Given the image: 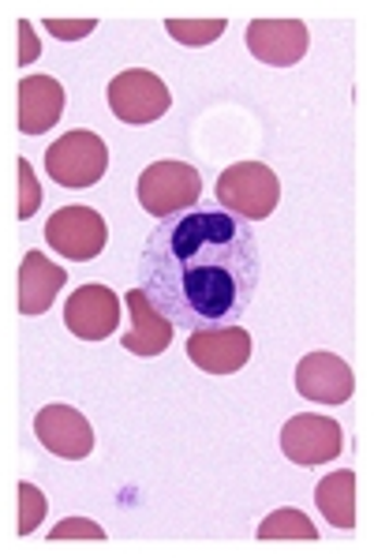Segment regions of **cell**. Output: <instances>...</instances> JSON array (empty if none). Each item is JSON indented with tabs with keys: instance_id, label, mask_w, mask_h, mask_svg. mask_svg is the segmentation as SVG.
Wrapping results in <instances>:
<instances>
[{
	"instance_id": "6da1fadb",
	"label": "cell",
	"mask_w": 374,
	"mask_h": 558,
	"mask_svg": "<svg viewBox=\"0 0 374 558\" xmlns=\"http://www.w3.org/2000/svg\"><path fill=\"white\" fill-rule=\"evenodd\" d=\"M259 236L251 221L221 206H195L150 229L139 259V289L173 326H240L259 289Z\"/></svg>"
},
{
	"instance_id": "7a4b0ae2",
	"label": "cell",
	"mask_w": 374,
	"mask_h": 558,
	"mask_svg": "<svg viewBox=\"0 0 374 558\" xmlns=\"http://www.w3.org/2000/svg\"><path fill=\"white\" fill-rule=\"evenodd\" d=\"M217 206L240 221H266L280 203V180L262 161H236L217 177Z\"/></svg>"
},
{
	"instance_id": "3957f363",
	"label": "cell",
	"mask_w": 374,
	"mask_h": 558,
	"mask_svg": "<svg viewBox=\"0 0 374 558\" xmlns=\"http://www.w3.org/2000/svg\"><path fill=\"white\" fill-rule=\"evenodd\" d=\"M139 203L150 218L165 221V218H176L184 210H195L199 206V195H202V177L195 166L187 161H154V166L142 169L139 177Z\"/></svg>"
},
{
	"instance_id": "277c9868",
	"label": "cell",
	"mask_w": 374,
	"mask_h": 558,
	"mask_svg": "<svg viewBox=\"0 0 374 558\" xmlns=\"http://www.w3.org/2000/svg\"><path fill=\"white\" fill-rule=\"evenodd\" d=\"M109 169V147L98 132H67L46 150V173L61 187H94Z\"/></svg>"
},
{
	"instance_id": "5b68a950",
	"label": "cell",
	"mask_w": 374,
	"mask_h": 558,
	"mask_svg": "<svg viewBox=\"0 0 374 558\" xmlns=\"http://www.w3.org/2000/svg\"><path fill=\"white\" fill-rule=\"evenodd\" d=\"M173 94L147 68H127L109 83V109L121 124H154L169 113Z\"/></svg>"
},
{
	"instance_id": "8992f818",
	"label": "cell",
	"mask_w": 374,
	"mask_h": 558,
	"mask_svg": "<svg viewBox=\"0 0 374 558\" xmlns=\"http://www.w3.org/2000/svg\"><path fill=\"white\" fill-rule=\"evenodd\" d=\"M46 240L67 263H90L105 252L109 226L94 206H61L46 221Z\"/></svg>"
},
{
	"instance_id": "52a82bcc",
	"label": "cell",
	"mask_w": 374,
	"mask_h": 558,
	"mask_svg": "<svg viewBox=\"0 0 374 558\" xmlns=\"http://www.w3.org/2000/svg\"><path fill=\"white\" fill-rule=\"evenodd\" d=\"M345 450V427L329 416H314V412H300L280 427V453L292 465H322V461H337Z\"/></svg>"
},
{
	"instance_id": "ba28073f",
	"label": "cell",
	"mask_w": 374,
	"mask_h": 558,
	"mask_svg": "<svg viewBox=\"0 0 374 558\" xmlns=\"http://www.w3.org/2000/svg\"><path fill=\"white\" fill-rule=\"evenodd\" d=\"M187 360L207 375H233L251 360V333L244 326H217V330H195L184 341Z\"/></svg>"
},
{
	"instance_id": "9c48e42d",
	"label": "cell",
	"mask_w": 374,
	"mask_h": 558,
	"mask_svg": "<svg viewBox=\"0 0 374 558\" xmlns=\"http://www.w3.org/2000/svg\"><path fill=\"white\" fill-rule=\"evenodd\" d=\"M64 326L79 341H105L121 326V296L109 286H79L64 304Z\"/></svg>"
},
{
	"instance_id": "30bf717a",
	"label": "cell",
	"mask_w": 374,
	"mask_h": 558,
	"mask_svg": "<svg viewBox=\"0 0 374 558\" xmlns=\"http://www.w3.org/2000/svg\"><path fill=\"white\" fill-rule=\"evenodd\" d=\"M34 435H38V442L46 446L49 453H57V458H64V461H83L94 453L90 420L83 416L79 409L61 405V401L38 409V416H34Z\"/></svg>"
},
{
	"instance_id": "8fae6325",
	"label": "cell",
	"mask_w": 374,
	"mask_h": 558,
	"mask_svg": "<svg viewBox=\"0 0 374 558\" xmlns=\"http://www.w3.org/2000/svg\"><path fill=\"white\" fill-rule=\"evenodd\" d=\"M248 53L270 68H292L308 57L311 34L300 20H254L248 23Z\"/></svg>"
},
{
	"instance_id": "7c38bea8",
	"label": "cell",
	"mask_w": 374,
	"mask_h": 558,
	"mask_svg": "<svg viewBox=\"0 0 374 558\" xmlns=\"http://www.w3.org/2000/svg\"><path fill=\"white\" fill-rule=\"evenodd\" d=\"M296 390L319 405H345L356 393V375L337 353H308L296 364Z\"/></svg>"
},
{
	"instance_id": "4fadbf2b",
	"label": "cell",
	"mask_w": 374,
	"mask_h": 558,
	"mask_svg": "<svg viewBox=\"0 0 374 558\" xmlns=\"http://www.w3.org/2000/svg\"><path fill=\"white\" fill-rule=\"evenodd\" d=\"M127 304V330H124V341L121 345L127 349L132 356H161L169 345H173V330L176 326L150 304V296L142 289H132L124 296Z\"/></svg>"
},
{
	"instance_id": "5bb4252c",
	"label": "cell",
	"mask_w": 374,
	"mask_h": 558,
	"mask_svg": "<svg viewBox=\"0 0 374 558\" xmlns=\"http://www.w3.org/2000/svg\"><path fill=\"white\" fill-rule=\"evenodd\" d=\"M64 113V87L53 75H27L20 83V132L41 135Z\"/></svg>"
},
{
	"instance_id": "9a60e30c",
	"label": "cell",
	"mask_w": 374,
	"mask_h": 558,
	"mask_svg": "<svg viewBox=\"0 0 374 558\" xmlns=\"http://www.w3.org/2000/svg\"><path fill=\"white\" fill-rule=\"evenodd\" d=\"M64 286H67L64 266L49 263L41 252H27L20 263V315L49 312V304H53Z\"/></svg>"
},
{
	"instance_id": "2e32d148",
	"label": "cell",
	"mask_w": 374,
	"mask_h": 558,
	"mask_svg": "<svg viewBox=\"0 0 374 558\" xmlns=\"http://www.w3.org/2000/svg\"><path fill=\"white\" fill-rule=\"evenodd\" d=\"M314 502L319 513L329 521L334 529L352 532L356 529V472H329L319 487H314Z\"/></svg>"
},
{
	"instance_id": "e0dca14e",
	"label": "cell",
	"mask_w": 374,
	"mask_h": 558,
	"mask_svg": "<svg viewBox=\"0 0 374 558\" xmlns=\"http://www.w3.org/2000/svg\"><path fill=\"white\" fill-rule=\"evenodd\" d=\"M259 539H308L311 544V539H319V529H314V521L303 510L285 506V510H274L266 521H262Z\"/></svg>"
},
{
	"instance_id": "ac0fdd59",
	"label": "cell",
	"mask_w": 374,
	"mask_h": 558,
	"mask_svg": "<svg viewBox=\"0 0 374 558\" xmlns=\"http://www.w3.org/2000/svg\"><path fill=\"white\" fill-rule=\"evenodd\" d=\"M228 20H169L165 31L173 34L180 46L202 49V46H214V41L225 34Z\"/></svg>"
},
{
	"instance_id": "d6986e66",
	"label": "cell",
	"mask_w": 374,
	"mask_h": 558,
	"mask_svg": "<svg viewBox=\"0 0 374 558\" xmlns=\"http://www.w3.org/2000/svg\"><path fill=\"white\" fill-rule=\"evenodd\" d=\"M46 510H49V502H46V495H41V487L23 480L20 484V536H30V532L46 521Z\"/></svg>"
},
{
	"instance_id": "ffe728a7",
	"label": "cell",
	"mask_w": 374,
	"mask_h": 558,
	"mask_svg": "<svg viewBox=\"0 0 374 558\" xmlns=\"http://www.w3.org/2000/svg\"><path fill=\"white\" fill-rule=\"evenodd\" d=\"M41 206V187H38V177H34V166L27 158H20V221H27L38 214Z\"/></svg>"
},
{
	"instance_id": "44dd1931",
	"label": "cell",
	"mask_w": 374,
	"mask_h": 558,
	"mask_svg": "<svg viewBox=\"0 0 374 558\" xmlns=\"http://www.w3.org/2000/svg\"><path fill=\"white\" fill-rule=\"evenodd\" d=\"M49 539H105V529L87 518H64L57 529H49Z\"/></svg>"
},
{
	"instance_id": "7402d4cb",
	"label": "cell",
	"mask_w": 374,
	"mask_h": 558,
	"mask_svg": "<svg viewBox=\"0 0 374 558\" xmlns=\"http://www.w3.org/2000/svg\"><path fill=\"white\" fill-rule=\"evenodd\" d=\"M98 27L94 20H46V31L49 34H57V38H64V41H79V38H87V34Z\"/></svg>"
},
{
	"instance_id": "603a6c76",
	"label": "cell",
	"mask_w": 374,
	"mask_h": 558,
	"mask_svg": "<svg viewBox=\"0 0 374 558\" xmlns=\"http://www.w3.org/2000/svg\"><path fill=\"white\" fill-rule=\"evenodd\" d=\"M20 38H23V49H20V64H34L41 53V46L34 41V27L30 20H20Z\"/></svg>"
}]
</instances>
